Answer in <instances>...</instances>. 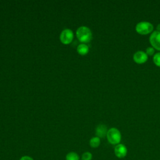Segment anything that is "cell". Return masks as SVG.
Listing matches in <instances>:
<instances>
[{
	"mask_svg": "<svg viewBox=\"0 0 160 160\" xmlns=\"http://www.w3.org/2000/svg\"><path fill=\"white\" fill-rule=\"evenodd\" d=\"M92 158V155L90 152H84L81 156L82 160H91Z\"/></svg>",
	"mask_w": 160,
	"mask_h": 160,
	"instance_id": "obj_12",
	"label": "cell"
},
{
	"mask_svg": "<svg viewBox=\"0 0 160 160\" xmlns=\"http://www.w3.org/2000/svg\"><path fill=\"white\" fill-rule=\"evenodd\" d=\"M146 53L148 54V55H152L154 53V49L152 47H148L147 49H146Z\"/></svg>",
	"mask_w": 160,
	"mask_h": 160,
	"instance_id": "obj_14",
	"label": "cell"
},
{
	"mask_svg": "<svg viewBox=\"0 0 160 160\" xmlns=\"http://www.w3.org/2000/svg\"><path fill=\"white\" fill-rule=\"evenodd\" d=\"M136 30L141 34H147L153 30V25L148 21H141L136 24Z\"/></svg>",
	"mask_w": 160,
	"mask_h": 160,
	"instance_id": "obj_3",
	"label": "cell"
},
{
	"mask_svg": "<svg viewBox=\"0 0 160 160\" xmlns=\"http://www.w3.org/2000/svg\"><path fill=\"white\" fill-rule=\"evenodd\" d=\"M114 154L118 158H124L128 152V149L122 144H118L114 148Z\"/></svg>",
	"mask_w": 160,
	"mask_h": 160,
	"instance_id": "obj_6",
	"label": "cell"
},
{
	"mask_svg": "<svg viewBox=\"0 0 160 160\" xmlns=\"http://www.w3.org/2000/svg\"><path fill=\"white\" fill-rule=\"evenodd\" d=\"M108 141L112 144H119L121 139L120 131L116 128H112L108 131L106 135Z\"/></svg>",
	"mask_w": 160,
	"mask_h": 160,
	"instance_id": "obj_2",
	"label": "cell"
},
{
	"mask_svg": "<svg viewBox=\"0 0 160 160\" xmlns=\"http://www.w3.org/2000/svg\"><path fill=\"white\" fill-rule=\"evenodd\" d=\"M77 51L81 55H86L89 52V47L86 44L81 43L78 45Z\"/></svg>",
	"mask_w": 160,
	"mask_h": 160,
	"instance_id": "obj_9",
	"label": "cell"
},
{
	"mask_svg": "<svg viewBox=\"0 0 160 160\" xmlns=\"http://www.w3.org/2000/svg\"><path fill=\"white\" fill-rule=\"evenodd\" d=\"M100 143H101L100 138L97 136L92 138L89 141V145L91 146V147L93 148H98L100 145Z\"/></svg>",
	"mask_w": 160,
	"mask_h": 160,
	"instance_id": "obj_10",
	"label": "cell"
},
{
	"mask_svg": "<svg viewBox=\"0 0 160 160\" xmlns=\"http://www.w3.org/2000/svg\"><path fill=\"white\" fill-rule=\"evenodd\" d=\"M66 160H79V156L75 152H69L66 156Z\"/></svg>",
	"mask_w": 160,
	"mask_h": 160,
	"instance_id": "obj_11",
	"label": "cell"
},
{
	"mask_svg": "<svg viewBox=\"0 0 160 160\" xmlns=\"http://www.w3.org/2000/svg\"><path fill=\"white\" fill-rule=\"evenodd\" d=\"M156 29L158 30V31H159L160 32V24H158L157 27H156Z\"/></svg>",
	"mask_w": 160,
	"mask_h": 160,
	"instance_id": "obj_16",
	"label": "cell"
},
{
	"mask_svg": "<svg viewBox=\"0 0 160 160\" xmlns=\"http://www.w3.org/2000/svg\"><path fill=\"white\" fill-rule=\"evenodd\" d=\"M19 160H34V159L29 156H23L20 158Z\"/></svg>",
	"mask_w": 160,
	"mask_h": 160,
	"instance_id": "obj_15",
	"label": "cell"
},
{
	"mask_svg": "<svg viewBox=\"0 0 160 160\" xmlns=\"http://www.w3.org/2000/svg\"><path fill=\"white\" fill-rule=\"evenodd\" d=\"M76 36L80 42L84 44L91 41L92 39V32L89 28L81 26L76 31Z\"/></svg>",
	"mask_w": 160,
	"mask_h": 160,
	"instance_id": "obj_1",
	"label": "cell"
},
{
	"mask_svg": "<svg viewBox=\"0 0 160 160\" xmlns=\"http://www.w3.org/2000/svg\"><path fill=\"white\" fill-rule=\"evenodd\" d=\"M73 38H74L73 32L70 29H64L61 32V34L59 36L61 42L64 44H68L71 43L73 39Z\"/></svg>",
	"mask_w": 160,
	"mask_h": 160,
	"instance_id": "obj_4",
	"label": "cell"
},
{
	"mask_svg": "<svg viewBox=\"0 0 160 160\" xmlns=\"http://www.w3.org/2000/svg\"><path fill=\"white\" fill-rule=\"evenodd\" d=\"M108 129L104 124H99L96 129V135L99 138H103L107 135Z\"/></svg>",
	"mask_w": 160,
	"mask_h": 160,
	"instance_id": "obj_8",
	"label": "cell"
},
{
	"mask_svg": "<svg viewBox=\"0 0 160 160\" xmlns=\"http://www.w3.org/2000/svg\"><path fill=\"white\" fill-rule=\"evenodd\" d=\"M153 61L156 65L160 67V52H157L154 55Z\"/></svg>",
	"mask_w": 160,
	"mask_h": 160,
	"instance_id": "obj_13",
	"label": "cell"
},
{
	"mask_svg": "<svg viewBox=\"0 0 160 160\" xmlns=\"http://www.w3.org/2000/svg\"><path fill=\"white\" fill-rule=\"evenodd\" d=\"M149 41L153 48L160 50V32L158 31H154L149 37Z\"/></svg>",
	"mask_w": 160,
	"mask_h": 160,
	"instance_id": "obj_5",
	"label": "cell"
},
{
	"mask_svg": "<svg viewBox=\"0 0 160 160\" xmlns=\"http://www.w3.org/2000/svg\"><path fill=\"white\" fill-rule=\"evenodd\" d=\"M133 59L137 63H144L148 60V54L144 51H138L134 54Z\"/></svg>",
	"mask_w": 160,
	"mask_h": 160,
	"instance_id": "obj_7",
	"label": "cell"
}]
</instances>
